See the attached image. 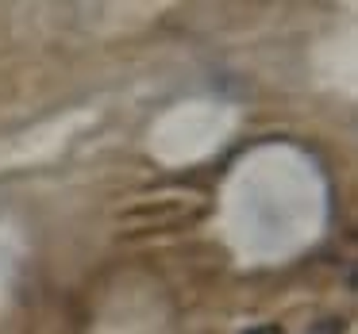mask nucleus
<instances>
[{"label":"nucleus","instance_id":"2","mask_svg":"<svg viewBox=\"0 0 358 334\" xmlns=\"http://www.w3.org/2000/svg\"><path fill=\"white\" fill-rule=\"evenodd\" d=\"M247 334H281V326H273V323L270 326H250Z\"/></svg>","mask_w":358,"mask_h":334},{"label":"nucleus","instance_id":"1","mask_svg":"<svg viewBox=\"0 0 358 334\" xmlns=\"http://www.w3.org/2000/svg\"><path fill=\"white\" fill-rule=\"evenodd\" d=\"M312 334H343V323H324V326H316Z\"/></svg>","mask_w":358,"mask_h":334}]
</instances>
